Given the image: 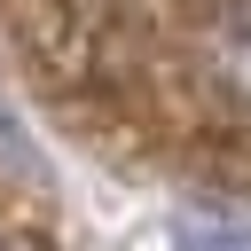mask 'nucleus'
Returning <instances> with one entry per match:
<instances>
[{
    "mask_svg": "<svg viewBox=\"0 0 251 251\" xmlns=\"http://www.w3.org/2000/svg\"><path fill=\"white\" fill-rule=\"evenodd\" d=\"M212 63L235 94H251V0H227V16L212 24Z\"/></svg>",
    "mask_w": 251,
    "mask_h": 251,
    "instance_id": "1",
    "label": "nucleus"
},
{
    "mask_svg": "<svg viewBox=\"0 0 251 251\" xmlns=\"http://www.w3.org/2000/svg\"><path fill=\"white\" fill-rule=\"evenodd\" d=\"M180 251H251L243 220H180Z\"/></svg>",
    "mask_w": 251,
    "mask_h": 251,
    "instance_id": "2",
    "label": "nucleus"
}]
</instances>
